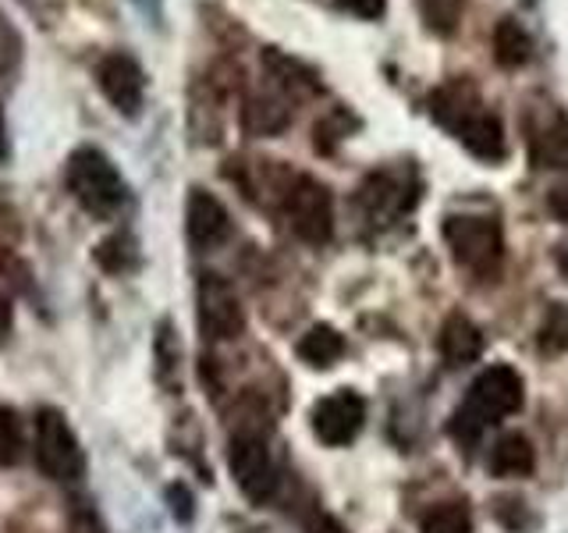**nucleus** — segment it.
<instances>
[{
  "label": "nucleus",
  "instance_id": "nucleus-27",
  "mask_svg": "<svg viewBox=\"0 0 568 533\" xmlns=\"http://www.w3.org/2000/svg\"><path fill=\"white\" fill-rule=\"evenodd\" d=\"M337 8L355 14V18H366V22H373V18H381L387 11V0H337Z\"/></svg>",
  "mask_w": 568,
  "mask_h": 533
},
{
  "label": "nucleus",
  "instance_id": "nucleus-20",
  "mask_svg": "<svg viewBox=\"0 0 568 533\" xmlns=\"http://www.w3.org/2000/svg\"><path fill=\"white\" fill-rule=\"evenodd\" d=\"M416 11L434 36H455L466 14V0H416Z\"/></svg>",
  "mask_w": 568,
  "mask_h": 533
},
{
  "label": "nucleus",
  "instance_id": "nucleus-28",
  "mask_svg": "<svg viewBox=\"0 0 568 533\" xmlns=\"http://www.w3.org/2000/svg\"><path fill=\"white\" fill-rule=\"evenodd\" d=\"M168 505L174 512V520H182V523L192 520V494H189L185 484H171L168 487Z\"/></svg>",
  "mask_w": 568,
  "mask_h": 533
},
{
  "label": "nucleus",
  "instance_id": "nucleus-29",
  "mask_svg": "<svg viewBox=\"0 0 568 533\" xmlns=\"http://www.w3.org/2000/svg\"><path fill=\"white\" fill-rule=\"evenodd\" d=\"M547 210L568 228V185H558V189L547 192Z\"/></svg>",
  "mask_w": 568,
  "mask_h": 533
},
{
  "label": "nucleus",
  "instance_id": "nucleus-5",
  "mask_svg": "<svg viewBox=\"0 0 568 533\" xmlns=\"http://www.w3.org/2000/svg\"><path fill=\"white\" fill-rule=\"evenodd\" d=\"M281 210L288 218L295 239L306 245H327L334 235V195L313 174H295L281 195Z\"/></svg>",
  "mask_w": 568,
  "mask_h": 533
},
{
  "label": "nucleus",
  "instance_id": "nucleus-30",
  "mask_svg": "<svg viewBox=\"0 0 568 533\" xmlns=\"http://www.w3.org/2000/svg\"><path fill=\"white\" fill-rule=\"evenodd\" d=\"M11 324H14V310H11V299L0 292V345L8 342V334H11Z\"/></svg>",
  "mask_w": 568,
  "mask_h": 533
},
{
  "label": "nucleus",
  "instance_id": "nucleus-14",
  "mask_svg": "<svg viewBox=\"0 0 568 533\" xmlns=\"http://www.w3.org/2000/svg\"><path fill=\"white\" fill-rule=\"evenodd\" d=\"M292 97L281 93L277 86L266 82L260 93L245 97V107H242V129L245 135H277L292 124Z\"/></svg>",
  "mask_w": 568,
  "mask_h": 533
},
{
  "label": "nucleus",
  "instance_id": "nucleus-15",
  "mask_svg": "<svg viewBox=\"0 0 568 533\" xmlns=\"http://www.w3.org/2000/svg\"><path fill=\"white\" fill-rule=\"evenodd\" d=\"M440 355L448 366H469L484 352V331H479L466 313H452L440 328Z\"/></svg>",
  "mask_w": 568,
  "mask_h": 533
},
{
  "label": "nucleus",
  "instance_id": "nucleus-25",
  "mask_svg": "<svg viewBox=\"0 0 568 533\" xmlns=\"http://www.w3.org/2000/svg\"><path fill=\"white\" fill-rule=\"evenodd\" d=\"M18 61H22V36H18L8 18L0 14V76L14 71Z\"/></svg>",
  "mask_w": 568,
  "mask_h": 533
},
{
  "label": "nucleus",
  "instance_id": "nucleus-13",
  "mask_svg": "<svg viewBox=\"0 0 568 533\" xmlns=\"http://www.w3.org/2000/svg\"><path fill=\"white\" fill-rule=\"evenodd\" d=\"M413 171H377L366 178V185L359 189V203L366 207V218L384 221L398 218V213L413 210L416 203V182H408Z\"/></svg>",
  "mask_w": 568,
  "mask_h": 533
},
{
  "label": "nucleus",
  "instance_id": "nucleus-4",
  "mask_svg": "<svg viewBox=\"0 0 568 533\" xmlns=\"http://www.w3.org/2000/svg\"><path fill=\"white\" fill-rule=\"evenodd\" d=\"M444 242H448L455 263L479 278L497 274V266L505 260L501 224L487 213H452V218H444Z\"/></svg>",
  "mask_w": 568,
  "mask_h": 533
},
{
  "label": "nucleus",
  "instance_id": "nucleus-9",
  "mask_svg": "<svg viewBox=\"0 0 568 533\" xmlns=\"http://www.w3.org/2000/svg\"><path fill=\"white\" fill-rule=\"evenodd\" d=\"M97 86L121 118H139L146 103V71L132 53L114 50L97 64Z\"/></svg>",
  "mask_w": 568,
  "mask_h": 533
},
{
  "label": "nucleus",
  "instance_id": "nucleus-32",
  "mask_svg": "<svg viewBox=\"0 0 568 533\" xmlns=\"http://www.w3.org/2000/svg\"><path fill=\"white\" fill-rule=\"evenodd\" d=\"M11 147H8V124H4V107H0V160H8Z\"/></svg>",
  "mask_w": 568,
  "mask_h": 533
},
{
  "label": "nucleus",
  "instance_id": "nucleus-6",
  "mask_svg": "<svg viewBox=\"0 0 568 533\" xmlns=\"http://www.w3.org/2000/svg\"><path fill=\"white\" fill-rule=\"evenodd\" d=\"M36 466L61 484H75L85 476V452L61 409L43 405L36 413Z\"/></svg>",
  "mask_w": 568,
  "mask_h": 533
},
{
  "label": "nucleus",
  "instance_id": "nucleus-10",
  "mask_svg": "<svg viewBox=\"0 0 568 533\" xmlns=\"http://www.w3.org/2000/svg\"><path fill=\"white\" fill-rule=\"evenodd\" d=\"M313 434L331 444V449H342V444L355 441L366 423V402L355 395V391H334V395L320 399L313 405Z\"/></svg>",
  "mask_w": 568,
  "mask_h": 533
},
{
  "label": "nucleus",
  "instance_id": "nucleus-21",
  "mask_svg": "<svg viewBox=\"0 0 568 533\" xmlns=\"http://www.w3.org/2000/svg\"><path fill=\"white\" fill-rule=\"evenodd\" d=\"M537 345L547 355H561L568 352V306L565 302H550L544 320H540V331H537Z\"/></svg>",
  "mask_w": 568,
  "mask_h": 533
},
{
  "label": "nucleus",
  "instance_id": "nucleus-17",
  "mask_svg": "<svg viewBox=\"0 0 568 533\" xmlns=\"http://www.w3.org/2000/svg\"><path fill=\"white\" fill-rule=\"evenodd\" d=\"M529 58H532V40L523 29V22L501 18V22L494 26V61L505 71H519Z\"/></svg>",
  "mask_w": 568,
  "mask_h": 533
},
{
  "label": "nucleus",
  "instance_id": "nucleus-31",
  "mask_svg": "<svg viewBox=\"0 0 568 533\" xmlns=\"http://www.w3.org/2000/svg\"><path fill=\"white\" fill-rule=\"evenodd\" d=\"M310 533H348V530H345L342 523H337L334 515H320V520H313Z\"/></svg>",
  "mask_w": 568,
  "mask_h": 533
},
{
  "label": "nucleus",
  "instance_id": "nucleus-19",
  "mask_svg": "<svg viewBox=\"0 0 568 533\" xmlns=\"http://www.w3.org/2000/svg\"><path fill=\"white\" fill-rule=\"evenodd\" d=\"M139 242L135 235H129V231H118V235L103 239L97 245V263L103 266L106 274H132L139 266Z\"/></svg>",
  "mask_w": 568,
  "mask_h": 533
},
{
  "label": "nucleus",
  "instance_id": "nucleus-33",
  "mask_svg": "<svg viewBox=\"0 0 568 533\" xmlns=\"http://www.w3.org/2000/svg\"><path fill=\"white\" fill-rule=\"evenodd\" d=\"M526 4H537V0H526Z\"/></svg>",
  "mask_w": 568,
  "mask_h": 533
},
{
  "label": "nucleus",
  "instance_id": "nucleus-2",
  "mask_svg": "<svg viewBox=\"0 0 568 533\" xmlns=\"http://www.w3.org/2000/svg\"><path fill=\"white\" fill-rule=\"evenodd\" d=\"M64 185L75 195V203L85 213H93L97 221H114L129 207V182L100 147H79L68 157Z\"/></svg>",
  "mask_w": 568,
  "mask_h": 533
},
{
  "label": "nucleus",
  "instance_id": "nucleus-1",
  "mask_svg": "<svg viewBox=\"0 0 568 533\" xmlns=\"http://www.w3.org/2000/svg\"><path fill=\"white\" fill-rule=\"evenodd\" d=\"M426 111H430V118L440 129H448L476 160H487V164L505 160L508 153L505 124L494 111H487L484 100L476 93V86L466 76L437 86L430 100H426Z\"/></svg>",
  "mask_w": 568,
  "mask_h": 533
},
{
  "label": "nucleus",
  "instance_id": "nucleus-3",
  "mask_svg": "<svg viewBox=\"0 0 568 533\" xmlns=\"http://www.w3.org/2000/svg\"><path fill=\"white\" fill-rule=\"evenodd\" d=\"M523 409V378L511 366H490L473 381L466 402L458 405L452 434L458 441H476L490 423H501L505 416Z\"/></svg>",
  "mask_w": 568,
  "mask_h": 533
},
{
  "label": "nucleus",
  "instance_id": "nucleus-16",
  "mask_svg": "<svg viewBox=\"0 0 568 533\" xmlns=\"http://www.w3.org/2000/svg\"><path fill=\"white\" fill-rule=\"evenodd\" d=\"M532 470H537V452H532L529 438H523V434L497 438V444L490 449L494 476H529Z\"/></svg>",
  "mask_w": 568,
  "mask_h": 533
},
{
  "label": "nucleus",
  "instance_id": "nucleus-23",
  "mask_svg": "<svg viewBox=\"0 0 568 533\" xmlns=\"http://www.w3.org/2000/svg\"><path fill=\"white\" fill-rule=\"evenodd\" d=\"M178 366H182V345H178L174 328L160 324L156 328V378L164 388H178Z\"/></svg>",
  "mask_w": 568,
  "mask_h": 533
},
{
  "label": "nucleus",
  "instance_id": "nucleus-26",
  "mask_svg": "<svg viewBox=\"0 0 568 533\" xmlns=\"http://www.w3.org/2000/svg\"><path fill=\"white\" fill-rule=\"evenodd\" d=\"M345 121V114H331V118H324L316 124V139H313V147L320 150V153H334V142H342L345 135H348V124H342Z\"/></svg>",
  "mask_w": 568,
  "mask_h": 533
},
{
  "label": "nucleus",
  "instance_id": "nucleus-22",
  "mask_svg": "<svg viewBox=\"0 0 568 533\" xmlns=\"http://www.w3.org/2000/svg\"><path fill=\"white\" fill-rule=\"evenodd\" d=\"M423 533H473L466 502H440L423 515Z\"/></svg>",
  "mask_w": 568,
  "mask_h": 533
},
{
  "label": "nucleus",
  "instance_id": "nucleus-8",
  "mask_svg": "<svg viewBox=\"0 0 568 533\" xmlns=\"http://www.w3.org/2000/svg\"><path fill=\"white\" fill-rule=\"evenodd\" d=\"M227 466H231V476H235L239 491L248 497V502L263 505L277 494V466H274L271 449L263 444V438H256V434L231 438Z\"/></svg>",
  "mask_w": 568,
  "mask_h": 533
},
{
  "label": "nucleus",
  "instance_id": "nucleus-24",
  "mask_svg": "<svg viewBox=\"0 0 568 533\" xmlns=\"http://www.w3.org/2000/svg\"><path fill=\"white\" fill-rule=\"evenodd\" d=\"M26 452V423L11 405H0V466H14Z\"/></svg>",
  "mask_w": 568,
  "mask_h": 533
},
{
  "label": "nucleus",
  "instance_id": "nucleus-11",
  "mask_svg": "<svg viewBox=\"0 0 568 533\" xmlns=\"http://www.w3.org/2000/svg\"><path fill=\"white\" fill-rule=\"evenodd\" d=\"M532 168H568V114L555 103H544L526 121Z\"/></svg>",
  "mask_w": 568,
  "mask_h": 533
},
{
  "label": "nucleus",
  "instance_id": "nucleus-12",
  "mask_svg": "<svg viewBox=\"0 0 568 533\" xmlns=\"http://www.w3.org/2000/svg\"><path fill=\"white\" fill-rule=\"evenodd\" d=\"M185 235L195 253L221 249L231 239V213L227 207L206 189H192L185 203Z\"/></svg>",
  "mask_w": 568,
  "mask_h": 533
},
{
  "label": "nucleus",
  "instance_id": "nucleus-7",
  "mask_svg": "<svg viewBox=\"0 0 568 533\" xmlns=\"http://www.w3.org/2000/svg\"><path fill=\"white\" fill-rule=\"evenodd\" d=\"M195 316H200V331L210 342H231L245 331V313L242 302L231 289V281L221 274H200L195 281Z\"/></svg>",
  "mask_w": 568,
  "mask_h": 533
},
{
  "label": "nucleus",
  "instance_id": "nucleus-18",
  "mask_svg": "<svg viewBox=\"0 0 568 533\" xmlns=\"http://www.w3.org/2000/svg\"><path fill=\"white\" fill-rule=\"evenodd\" d=\"M345 355V338L331 324H316L298 338V360L313 370H327Z\"/></svg>",
  "mask_w": 568,
  "mask_h": 533
}]
</instances>
